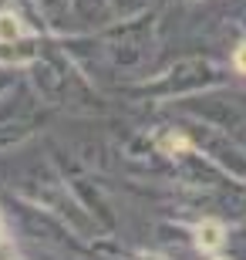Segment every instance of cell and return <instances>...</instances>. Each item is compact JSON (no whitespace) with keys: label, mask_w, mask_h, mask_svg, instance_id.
<instances>
[{"label":"cell","mask_w":246,"mask_h":260,"mask_svg":"<svg viewBox=\"0 0 246 260\" xmlns=\"http://www.w3.org/2000/svg\"><path fill=\"white\" fill-rule=\"evenodd\" d=\"M0 38H20V20L14 14H0Z\"/></svg>","instance_id":"cell-2"},{"label":"cell","mask_w":246,"mask_h":260,"mask_svg":"<svg viewBox=\"0 0 246 260\" xmlns=\"http://www.w3.org/2000/svg\"><path fill=\"white\" fill-rule=\"evenodd\" d=\"M233 61H236V71H243V75H246V44L233 54Z\"/></svg>","instance_id":"cell-3"},{"label":"cell","mask_w":246,"mask_h":260,"mask_svg":"<svg viewBox=\"0 0 246 260\" xmlns=\"http://www.w3.org/2000/svg\"><path fill=\"white\" fill-rule=\"evenodd\" d=\"M196 240H199V247H206V250H216L219 243H223V230H219L216 223H206V226H199Z\"/></svg>","instance_id":"cell-1"}]
</instances>
